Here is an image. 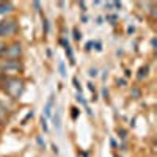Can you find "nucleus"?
<instances>
[{
  "instance_id": "f257e3e1",
  "label": "nucleus",
  "mask_w": 157,
  "mask_h": 157,
  "mask_svg": "<svg viewBox=\"0 0 157 157\" xmlns=\"http://www.w3.org/2000/svg\"><path fill=\"white\" fill-rule=\"evenodd\" d=\"M0 88H2L10 98L19 99L22 96V93H24L25 83L19 77H8V75L0 74Z\"/></svg>"
},
{
  "instance_id": "f03ea898",
  "label": "nucleus",
  "mask_w": 157,
  "mask_h": 157,
  "mask_svg": "<svg viewBox=\"0 0 157 157\" xmlns=\"http://www.w3.org/2000/svg\"><path fill=\"white\" fill-rule=\"evenodd\" d=\"M24 71V64L21 60H0V72L2 75H8V77H17L19 72Z\"/></svg>"
},
{
  "instance_id": "7ed1b4c3",
  "label": "nucleus",
  "mask_w": 157,
  "mask_h": 157,
  "mask_svg": "<svg viewBox=\"0 0 157 157\" xmlns=\"http://www.w3.org/2000/svg\"><path fill=\"white\" fill-rule=\"evenodd\" d=\"M21 55H22V44L19 41H16V43H11L6 46L2 57L6 60H19Z\"/></svg>"
},
{
  "instance_id": "20e7f679",
  "label": "nucleus",
  "mask_w": 157,
  "mask_h": 157,
  "mask_svg": "<svg viewBox=\"0 0 157 157\" xmlns=\"http://www.w3.org/2000/svg\"><path fill=\"white\" fill-rule=\"evenodd\" d=\"M17 32L16 21H0V36H11Z\"/></svg>"
},
{
  "instance_id": "39448f33",
  "label": "nucleus",
  "mask_w": 157,
  "mask_h": 157,
  "mask_svg": "<svg viewBox=\"0 0 157 157\" xmlns=\"http://www.w3.org/2000/svg\"><path fill=\"white\" fill-rule=\"evenodd\" d=\"M54 94H50L49 101L46 102V105H44V110H43V116L44 118H50L52 116V107H54Z\"/></svg>"
},
{
  "instance_id": "423d86ee",
  "label": "nucleus",
  "mask_w": 157,
  "mask_h": 157,
  "mask_svg": "<svg viewBox=\"0 0 157 157\" xmlns=\"http://www.w3.org/2000/svg\"><path fill=\"white\" fill-rule=\"evenodd\" d=\"M52 121H54V127L58 132H61V112H60V109H57V112L52 115Z\"/></svg>"
},
{
  "instance_id": "0eeeda50",
  "label": "nucleus",
  "mask_w": 157,
  "mask_h": 157,
  "mask_svg": "<svg viewBox=\"0 0 157 157\" xmlns=\"http://www.w3.org/2000/svg\"><path fill=\"white\" fill-rule=\"evenodd\" d=\"M14 5L11 2H0V14H8V13L13 11Z\"/></svg>"
},
{
  "instance_id": "6e6552de",
  "label": "nucleus",
  "mask_w": 157,
  "mask_h": 157,
  "mask_svg": "<svg viewBox=\"0 0 157 157\" xmlns=\"http://www.w3.org/2000/svg\"><path fill=\"white\" fill-rule=\"evenodd\" d=\"M64 50H66V55L69 58V63H71V66H74L75 64V58H74V52H72V47L68 46V47H64Z\"/></svg>"
},
{
  "instance_id": "1a4fd4ad",
  "label": "nucleus",
  "mask_w": 157,
  "mask_h": 157,
  "mask_svg": "<svg viewBox=\"0 0 157 157\" xmlns=\"http://www.w3.org/2000/svg\"><path fill=\"white\" fill-rule=\"evenodd\" d=\"M6 107L3 105L2 102H0V124H3L5 123V120H6Z\"/></svg>"
},
{
  "instance_id": "9d476101",
  "label": "nucleus",
  "mask_w": 157,
  "mask_h": 157,
  "mask_svg": "<svg viewBox=\"0 0 157 157\" xmlns=\"http://www.w3.org/2000/svg\"><path fill=\"white\" fill-rule=\"evenodd\" d=\"M58 72H60V75L64 78L66 77V64H64V61H58Z\"/></svg>"
},
{
  "instance_id": "9b49d317",
  "label": "nucleus",
  "mask_w": 157,
  "mask_h": 157,
  "mask_svg": "<svg viewBox=\"0 0 157 157\" xmlns=\"http://www.w3.org/2000/svg\"><path fill=\"white\" fill-rule=\"evenodd\" d=\"M75 99H77V102H80L82 105H85V109L88 107V104H86V99L83 98V94L82 93H77V96H75Z\"/></svg>"
},
{
  "instance_id": "f8f14e48",
  "label": "nucleus",
  "mask_w": 157,
  "mask_h": 157,
  "mask_svg": "<svg viewBox=\"0 0 157 157\" xmlns=\"http://www.w3.org/2000/svg\"><path fill=\"white\" fill-rule=\"evenodd\" d=\"M148 74V66H143V68H140V71H138V74H137V77L140 78V80H141V78L143 77H145Z\"/></svg>"
},
{
  "instance_id": "ddd939ff",
  "label": "nucleus",
  "mask_w": 157,
  "mask_h": 157,
  "mask_svg": "<svg viewBox=\"0 0 157 157\" xmlns=\"http://www.w3.org/2000/svg\"><path fill=\"white\" fill-rule=\"evenodd\" d=\"M36 143H38V146L41 148V149H46V141L43 140L41 135H38V137H36Z\"/></svg>"
},
{
  "instance_id": "4468645a",
  "label": "nucleus",
  "mask_w": 157,
  "mask_h": 157,
  "mask_svg": "<svg viewBox=\"0 0 157 157\" xmlns=\"http://www.w3.org/2000/svg\"><path fill=\"white\" fill-rule=\"evenodd\" d=\"M43 29H44V33H46V35L50 32V25H49V21H47L46 17L43 19Z\"/></svg>"
},
{
  "instance_id": "2eb2a0df",
  "label": "nucleus",
  "mask_w": 157,
  "mask_h": 157,
  "mask_svg": "<svg viewBox=\"0 0 157 157\" xmlns=\"http://www.w3.org/2000/svg\"><path fill=\"white\" fill-rule=\"evenodd\" d=\"M41 127H43L44 132H47V130H49V126H47V118H44V116H41Z\"/></svg>"
},
{
  "instance_id": "dca6fc26",
  "label": "nucleus",
  "mask_w": 157,
  "mask_h": 157,
  "mask_svg": "<svg viewBox=\"0 0 157 157\" xmlns=\"http://www.w3.org/2000/svg\"><path fill=\"white\" fill-rule=\"evenodd\" d=\"M72 83H74V86H75V90H77V93H82V86H80V83H78V80L74 77L72 78Z\"/></svg>"
},
{
  "instance_id": "f3484780",
  "label": "nucleus",
  "mask_w": 157,
  "mask_h": 157,
  "mask_svg": "<svg viewBox=\"0 0 157 157\" xmlns=\"http://www.w3.org/2000/svg\"><path fill=\"white\" fill-rule=\"evenodd\" d=\"M72 33H74V39H75V41H80V32H78V29H74L72 30Z\"/></svg>"
},
{
  "instance_id": "a211bd4d",
  "label": "nucleus",
  "mask_w": 157,
  "mask_h": 157,
  "mask_svg": "<svg viewBox=\"0 0 157 157\" xmlns=\"http://www.w3.org/2000/svg\"><path fill=\"white\" fill-rule=\"evenodd\" d=\"M93 46H94V49H96L98 52H102V44H101V41H93Z\"/></svg>"
},
{
  "instance_id": "6ab92c4d",
  "label": "nucleus",
  "mask_w": 157,
  "mask_h": 157,
  "mask_svg": "<svg viewBox=\"0 0 157 157\" xmlns=\"http://www.w3.org/2000/svg\"><path fill=\"white\" fill-rule=\"evenodd\" d=\"M105 19H107V21H109V22H112V24H115V22H116V19H118V17H116V16H115V14H109V16H107V17H105Z\"/></svg>"
},
{
  "instance_id": "aec40b11",
  "label": "nucleus",
  "mask_w": 157,
  "mask_h": 157,
  "mask_svg": "<svg viewBox=\"0 0 157 157\" xmlns=\"http://www.w3.org/2000/svg\"><path fill=\"white\" fill-rule=\"evenodd\" d=\"M30 118H33V112H29V113H27V116L24 118V121H22V124H25V123H27V121L30 120Z\"/></svg>"
},
{
  "instance_id": "412c9836",
  "label": "nucleus",
  "mask_w": 157,
  "mask_h": 157,
  "mask_svg": "<svg viewBox=\"0 0 157 157\" xmlns=\"http://www.w3.org/2000/svg\"><path fill=\"white\" fill-rule=\"evenodd\" d=\"M71 110H72V120H75V118L78 116V109L77 107H72Z\"/></svg>"
},
{
  "instance_id": "4be33fe9",
  "label": "nucleus",
  "mask_w": 157,
  "mask_h": 157,
  "mask_svg": "<svg viewBox=\"0 0 157 157\" xmlns=\"http://www.w3.org/2000/svg\"><path fill=\"white\" fill-rule=\"evenodd\" d=\"M88 74H90V77H96V75H98V69H96V68H91Z\"/></svg>"
},
{
  "instance_id": "5701e85b",
  "label": "nucleus",
  "mask_w": 157,
  "mask_h": 157,
  "mask_svg": "<svg viewBox=\"0 0 157 157\" xmlns=\"http://www.w3.org/2000/svg\"><path fill=\"white\" fill-rule=\"evenodd\" d=\"M5 49H6V44H5V43H0V57L3 55V52H5Z\"/></svg>"
},
{
  "instance_id": "b1692460",
  "label": "nucleus",
  "mask_w": 157,
  "mask_h": 157,
  "mask_svg": "<svg viewBox=\"0 0 157 157\" xmlns=\"http://www.w3.org/2000/svg\"><path fill=\"white\" fill-rule=\"evenodd\" d=\"M33 6H35L36 13H39V11H41V3H39V2H33Z\"/></svg>"
},
{
  "instance_id": "393cba45",
  "label": "nucleus",
  "mask_w": 157,
  "mask_h": 157,
  "mask_svg": "<svg viewBox=\"0 0 157 157\" xmlns=\"http://www.w3.org/2000/svg\"><path fill=\"white\" fill-rule=\"evenodd\" d=\"M118 135H120L121 138H126V130L124 129H118Z\"/></svg>"
},
{
  "instance_id": "a878e982",
  "label": "nucleus",
  "mask_w": 157,
  "mask_h": 157,
  "mask_svg": "<svg viewBox=\"0 0 157 157\" xmlns=\"http://www.w3.org/2000/svg\"><path fill=\"white\" fill-rule=\"evenodd\" d=\"M91 49H93V41H88L85 44V50H91Z\"/></svg>"
},
{
  "instance_id": "bb28decb",
  "label": "nucleus",
  "mask_w": 157,
  "mask_h": 157,
  "mask_svg": "<svg viewBox=\"0 0 157 157\" xmlns=\"http://www.w3.org/2000/svg\"><path fill=\"white\" fill-rule=\"evenodd\" d=\"M102 96H104V99H107V96H109V91H107V88H102Z\"/></svg>"
},
{
  "instance_id": "cd10ccee",
  "label": "nucleus",
  "mask_w": 157,
  "mask_h": 157,
  "mask_svg": "<svg viewBox=\"0 0 157 157\" xmlns=\"http://www.w3.org/2000/svg\"><path fill=\"white\" fill-rule=\"evenodd\" d=\"M118 85H120V86H124V85H126V80H124V78H120V80H118Z\"/></svg>"
},
{
  "instance_id": "c85d7f7f",
  "label": "nucleus",
  "mask_w": 157,
  "mask_h": 157,
  "mask_svg": "<svg viewBox=\"0 0 157 157\" xmlns=\"http://www.w3.org/2000/svg\"><path fill=\"white\" fill-rule=\"evenodd\" d=\"M78 5H80L82 11H86V5H85V2H80V3H78Z\"/></svg>"
},
{
  "instance_id": "c756f323",
  "label": "nucleus",
  "mask_w": 157,
  "mask_h": 157,
  "mask_svg": "<svg viewBox=\"0 0 157 157\" xmlns=\"http://www.w3.org/2000/svg\"><path fill=\"white\" fill-rule=\"evenodd\" d=\"M52 149H54L55 154H58V146H57V145H52Z\"/></svg>"
},
{
  "instance_id": "7c9ffc66",
  "label": "nucleus",
  "mask_w": 157,
  "mask_h": 157,
  "mask_svg": "<svg viewBox=\"0 0 157 157\" xmlns=\"http://www.w3.org/2000/svg\"><path fill=\"white\" fill-rule=\"evenodd\" d=\"M110 145H112V146H113V148H116V141H115V140H113V138H112V140H110Z\"/></svg>"
},
{
  "instance_id": "2f4dec72",
  "label": "nucleus",
  "mask_w": 157,
  "mask_h": 157,
  "mask_svg": "<svg viewBox=\"0 0 157 157\" xmlns=\"http://www.w3.org/2000/svg\"><path fill=\"white\" fill-rule=\"evenodd\" d=\"M102 21H104L102 17H98V25H101V24H102Z\"/></svg>"
},
{
  "instance_id": "473e14b6",
  "label": "nucleus",
  "mask_w": 157,
  "mask_h": 157,
  "mask_svg": "<svg viewBox=\"0 0 157 157\" xmlns=\"http://www.w3.org/2000/svg\"><path fill=\"white\" fill-rule=\"evenodd\" d=\"M82 157H88V152L86 151H82Z\"/></svg>"
}]
</instances>
